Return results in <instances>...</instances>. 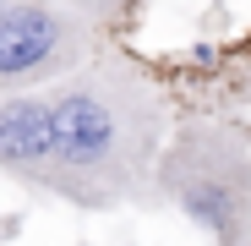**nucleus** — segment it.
Here are the masks:
<instances>
[{
  "label": "nucleus",
  "instance_id": "5",
  "mask_svg": "<svg viewBox=\"0 0 251 246\" xmlns=\"http://www.w3.org/2000/svg\"><path fill=\"white\" fill-rule=\"evenodd\" d=\"M235 246H251V208H246V224H240V241Z\"/></svg>",
  "mask_w": 251,
  "mask_h": 246
},
{
  "label": "nucleus",
  "instance_id": "4",
  "mask_svg": "<svg viewBox=\"0 0 251 246\" xmlns=\"http://www.w3.org/2000/svg\"><path fill=\"white\" fill-rule=\"evenodd\" d=\"M60 6H71L76 17H88L99 33H109V38H115L126 22L137 17V6H142V0H60Z\"/></svg>",
  "mask_w": 251,
  "mask_h": 246
},
{
  "label": "nucleus",
  "instance_id": "6",
  "mask_svg": "<svg viewBox=\"0 0 251 246\" xmlns=\"http://www.w3.org/2000/svg\"><path fill=\"white\" fill-rule=\"evenodd\" d=\"M240 60H246V66H251V33H246V38H240Z\"/></svg>",
  "mask_w": 251,
  "mask_h": 246
},
{
  "label": "nucleus",
  "instance_id": "3",
  "mask_svg": "<svg viewBox=\"0 0 251 246\" xmlns=\"http://www.w3.org/2000/svg\"><path fill=\"white\" fill-rule=\"evenodd\" d=\"M99 44H109V33L60 0H0V93L50 88Z\"/></svg>",
  "mask_w": 251,
  "mask_h": 246
},
{
  "label": "nucleus",
  "instance_id": "1",
  "mask_svg": "<svg viewBox=\"0 0 251 246\" xmlns=\"http://www.w3.org/2000/svg\"><path fill=\"white\" fill-rule=\"evenodd\" d=\"M44 99H50V159L38 197L71 202L88 214L158 202L153 170L175 120V99L153 66H142L126 44L109 38L76 71L50 82Z\"/></svg>",
  "mask_w": 251,
  "mask_h": 246
},
{
  "label": "nucleus",
  "instance_id": "2",
  "mask_svg": "<svg viewBox=\"0 0 251 246\" xmlns=\"http://www.w3.org/2000/svg\"><path fill=\"white\" fill-rule=\"evenodd\" d=\"M153 191L207 246H235L251 208V132L224 115H180L158 148Z\"/></svg>",
  "mask_w": 251,
  "mask_h": 246
}]
</instances>
